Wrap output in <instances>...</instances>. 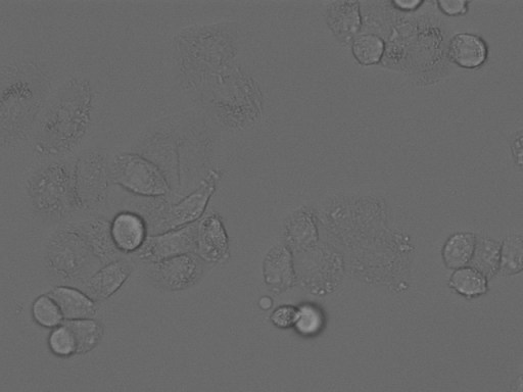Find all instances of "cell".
Masks as SVG:
<instances>
[{"label":"cell","mask_w":523,"mask_h":392,"mask_svg":"<svg viewBox=\"0 0 523 392\" xmlns=\"http://www.w3.org/2000/svg\"><path fill=\"white\" fill-rule=\"evenodd\" d=\"M219 179L211 172L197 190L174 205L160 204L149 211L145 219L149 234L157 235L195 224L204 215Z\"/></svg>","instance_id":"277c9868"},{"label":"cell","mask_w":523,"mask_h":392,"mask_svg":"<svg viewBox=\"0 0 523 392\" xmlns=\"http://www.w3.org/2000/svg\"><path fill=\"white\" fill-rule=\"evenodd\" d=\"M29 195L40 213L63 217L76 207L73 173L62 162L46 165L30 178Z\"/></svg>","instance_id":"3957f363"},{"label":"cell","mask_w":523,"mask_h":392,"mask_svg":"<svg viewBox=\"0 0 523 392\" xmlns=\"http://www.w3.org/2000/svg\"><path fill=\"white\" fill-rule=\"evenodd\" d=\"M93 98L88 80L65 82L41 114L36 131L38 149L52 156L73 152L88 132Z\"/></svg>","instance_id":"6da1fadb"},{"label":"cell","mask_w":523,"mask_h":392,"mask_svg":"<svg viewBox=\"0 0 523 392\" xmlns=\"http://www.w3.org/2000/svg\"><path fill=\"white\" fill-rule=\"evenodd\" d=\"M228 238L221 219L211 215L198 225L197 255L207 263H220L227 257Z\"/></svg>","instance_id":"7c38bea8"},{"label":"cell","mask_w":523,"mask_h":392,"mask_svg":"<svg viewBox=\"0 0 523 392\" xmlns=\"http://www.w3.org/2000/svg\"><path fill=\"white\" fill-rule=\"evenodd\" d=\"M77 343V355H85L97 348L104 337V326L95 319L66 321Z\"/></svg>","instance_id":"d6986e66"},{"label":"cell","mask_w":523,"mask_h":392,"mask_svg":"<svg viewBox=\"0 0 523 392\" xmlns=\"http://www.w3.org/2000/svg\"><path fill=\"white\" fill-rule=\"evenodd\" d=\"M449 57L463 69H479L488 60L489 48L482 37L471 33H459L450 41Z\"/></svg>","instance_id":"5bb4252c"},{"label":"cell","mask_w":523,"mask_h":392,"mask_svg":"<svg viewBox=\"0 0 523 392\" xmlns=\"http://www.w3.org/2000/svg\"><path fill=\"white\" fill-rule=\"evenodd\" d=\"M329 26L342 38H350L360 29V14L357 3H338L329 9Z\"/></svg>","instance_id":"ffe728a7"},{"label":"cell","mask_w":523,"mask_h":392,"mask_svg":"<svg viewBox=\"0 0 523 392\" xmlns=\"http://www.w3.org/2000/svg\"><path fill=\"white\" fill-rule=\"evenodd\" d=\"M41 88L32 77L17 75L3 85L2 138L14 142L29 132L40 108Z\"/></svg>","instance_id":"7a4b0ae2"},{"label":"cell","mask_w":523,"mask_h":392,"mask_svg":"<svg viewBox=\"0 0 523 392\" xmlns=\"http://www.w3.org/2000/svg\"><path fill=\"white\" fill-rule=\"evenodd\" d=\"M508 392H523V377L514 380Z\"/></svg>","instance_id":"f546056e"},{"label":"cell","mask_w":523,"mask_h":392,"mask_svg":"<svg viewBox=\"0 0 523 392\" xmlns=\"http://www.w3.org/2000/svg\"><path fill=\"white\" fill-rule=\"evenodd\" d=\"M111 177L107 155L101 150L83 153L73 171L76 208L93 210L106 200Z\"/></svg>","instance_id":"5b68a950"},{"label":"cell","mask_w":523,"mask_h":392,"mask_svg":"<svg viewBox=\"0 0 523 392\" xmlns=\"http://www.w3.org/2000/svg\"><path fill=\"white\" fill-rule=\"evenodd\" d=\"M298 310L293 307L278 308L271 317L273 324L279 328L295 326Z\"/></svg>","instance_id":"484cf974"},{"label":"cell","mask_w":523,"mask_h":392,"mask_svg":"<svg viewBox=\"0 0 523 392\" xmlns=\"http://www.w3.org/2000/svg\"><path fill=\"white\" fill-rule=\"evenodd\" d=\"M111 233L122 254H137L150 236L145 218L133 212L119 213L111 222Z\"/></svg>","instance_id":"30bf717a"},{"label":"cell","mask_w":523,"mask_h":392,"mask_svg":"<svg viewBox=\"0 0 523 392\" xmlns=\"http://www.w3.org/2000/svg\"><path fill=\"white\" fill-rule=\"evenodd\" d=\"M92 255L82 237L69 225L52 239L47 252L50 267L64 279L77 277Z\"/></svg>","instance_id":"52a82bcc"},{"label":"cell","mask_w":523,"mask_h":392,"mask_svg":"<svg viewBox=\"0 0 523 392\" xmlns=\"http://www.w3.org/2000/svg\"><path fill=\"white\" fill-rule=\"evenodd\" d=\"M202 260L197 254L167 259L151 267V276L157 285L168 291H182L193 287L203 274Z\"/></svg>","instance_id":"9c48e42d"},{"label":"cell","mask_w":523,"mask_h":392,"mask_svg":"<svg viewBox=\"0 0 523 392\" xmlns=\"http://www.w3.org/2000/svg\"><path fill=\"white\" fill-rule=\"evenodd\" d=\"M70 226L82 237L92 256L107 264L118 260L120 252L112 238L111 223L104 219H91Z\"/></svg>","instance_id":"8fae6325"},{"label":"cell","mask_w":523,"mask_h":392,"mask_svg":"<svg viewBox=\"0 0 523 392\" xmlns=\"http://www.w3.org/2000/svg\"><path fill=\"white\" fill-rule=\"evenodd\" d=\"M198 225L150 235L137 256L152 264L181 255L197 254Z\"/></svg>","instance_id":"ba28073f"},{"label":"cell","mask_w":523,"mask_h":392,"mask_svg":"<svg viewBox=\"0 0 523 392\" xmlns=\"http://www.w3.org/2000/svg\"><path fill=\"white\" fill-rule=\"evenodd\" d=\"M422 3L421 2H396L395 6L402 10L412 11L417 9Z\"/></svg>","instance_id":"f1b7e54d"},{"label":"cell","mask_w":523,"mask_h":392,"mask_svg":"<svg viewBox=\"0 0 523 392\" xmlns=\"http://www.w3.org/2000/svg\"><path fill=\"white\" fill-rule=\"evenodd\" d=\"M112 180L128 191L145 198H162L170 186L159 168L137 155L117 156L111 163Z\"/></svg>","instance_id":"8992f818"},{"label":"cell","mask_w":523,"mask_h":392,"mask_svg":"<svg viewBox=\"0 0 523 392\" xmlns=\"http://www.w3.org/2000/svg\"><path fill=\"white\" fill-rule=\"evenodd\" d=\"M47 343H49L52 354L59 358H70L77 355L76 339L65 323L52 330Z\"/></svg>","instance_id":"cb8c5ba5"},{"label":"cell","mask_w":523,"mask_h":392,"mask_svg":"<svg viewBox=\"0 0 523 392\" xmlns=\"http://www.w3.org/2000/svg\"><path fill=\"white\" fill-rule=\"evenodd\" d=\"M478 236L469 232L452 235L445 243L443 259L450 270L468 267L471 263Z\"/></svg>","instance_id":"2e32d148"},{"label":"cell","mask_w":523,"mask_h":392,"mask_svg":"<svg viewBox=\"0 0 523 392\" xmlns=\"http://www.w3.org/2000/svg\"><path fill=\"white\" fill-rule=\"evenodd\" d=\"M449 285L466 299L480 298L489 291V279L470 266L455 270L451 275Z\"/></svg>","instance_id":"ac0fdd59"},{"label":"cell","mask_w":523,"mask_h":392,"mask_svg":"<svg viewBox=\"0 0 523 392\" xmlns=\"http://www.w3.org/2000/svg\"><path fill=\"white\" fill-rule=\"evenodd\" d=\"M49 294L60 306L66 321L93 319L98 313L95 301L77 288L58 286Z\"/></svg>","instance_id":"9a60e30c"},{"label":"cell","mask_w":523,"mask_h":392,"mask_svg":"<svg viewBox=\"0 0 523 392\" xmlns=\"http://www.w3.org/2000/svg\"><path fill=\"white\" fill-rule=\"evenodd\" d=\"M31 315L37 325L46 329L53 330L66 322L60 306L49 293L33 302Z\"/></svg>","instance_id":"44dd1931"},{"label":"cell","mask_w":523,"mask_h":392,"mask_svg":"<svg viewBox=\"0 0 523 392\" xmlns=\"http://www.w3.org/2000/svg\"><path fill=\"white\" fill-rule=\"evenodd\" d=\"M511 150L516 165L523 170V130L514 136Z\"/></svg>","instance_id":"83f0119b"},{"label":"cell","mask_w":523,"mask_h":392,"mask_svg":"<svg viewBox=\"0 0 523 392\" xmlns=\"http://www.w3.org/2000/svg\"><path fill=\"white\" fill-rule=\"evenodd\" d=\"M131 272L130 265L122 260L106 264L88 279L86 283L88 296L98 301L109 300L122 288Z\"/></svg>","instance_id":"4fadbf2b"},{"label":"cell","mask_w":523,"mask_h":392,"mask_svg":"<svg viewBox=\"0 0 523 392\" xmlns=\"http://www.w3.org/2000/svg\"><path fill=\"white\" fill-rule=\"evenodd\" d=\"M500 264L501 244L489 237L478 236L469 266L492 279L500 273Z\"/></svg>","instance_id":"e0dca14e"},{"label":"cell","mask_w":523,"mask_h":392,"mask_svg":"<svg viewBox=\"0 0 523 392\" xmlns=\"http://www.w3.org/2000/svg\"><path fill=\"white\" fill-rule=\"evenodd\" d=\"M523 272V236L511 235L501 244L500 274L514 276Z\"/></svg>","instance_id":"603a6c76"},{"label":"cell","mask_w":523,"mask_h":392,"mask_svg":"<svg viewBox=\"0 0 523 392\" xmlns=\"http://www.w3.org/2000/svg\"><path fill=\"white\" fill-rule=\"evenodd\" d=\"M324 324L322 313L313 306H303L298 310L295 327L302 335H315Z\"/></svg>","instance_id":"d4e9b609"},{"label":"cell","mask_w":523,"mask_h":392,"mask_svg":"<svg viewBox=\"0 0 523 392\" xmlns=\"http://www.w3.org/2000/svg\"><path fill=\"white\" fill-rule=\"evenodd\" d=\"M440 10L448 16H460L467 12L468 3L465 2H439Z\"/></svg>","instance_id":"4316f807"},{"label":"cell","mask_w":523,"mask_h":392,"mask_svg":"<svg viewBox=\"0 0 523 392\" xmlns=\"http://www.w3.org/2000/svg\"><path fill=\"white\" fill-rule=\"evenodd\" d=\"M352 51L355 59L363 66L376 65L385 53V42L374 34H364L353 41Z\"/></svg>","instance_id":"7402d4cb"}]
</instances>
